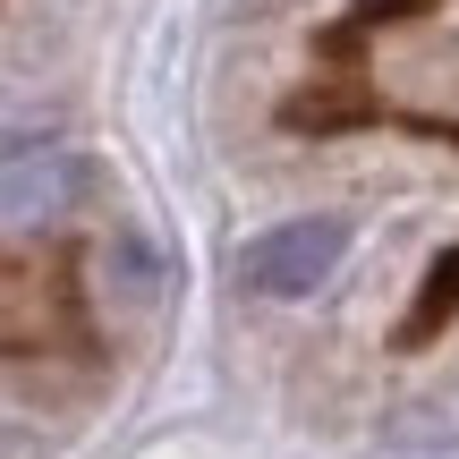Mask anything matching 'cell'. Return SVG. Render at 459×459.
<instances>
[{"mask_svg": "<svg viewBox=\"0 0 459 459\" xmlns=\"http://www.w3.org/2000/svg\"><path fill=\"white\" fill-rule=\"evenodd\" d=\"M349 255V221L341 213H307V221H273L238 247V281L255 298H315Z\"/></svg>", "mask_w": 459, "mask_h": 459, "instance_id": "1", "label": "cell"}, {"mask_svg": "<svg viewBox=\"0 0 459 459\" xmlns=\"http://www.w3.org/2000/svg\"><path fill=\"white\" fill-rule=\"evenodd\" d=\"M85 196V162L68 145H26L0 162V221H60Z\"/></svg>", "mask_w": 459, "mask_h": 459, "instance_id": "2", "label": "cell"}, {"mask_svg": "<svg viewBox=\"0 0 459 459\" xmlns=\"http://www.w3.org/2000/svg\"><path fill=\"white\" fill-rule=\"evenodd\" d=\"M443 307H459V255H434V273H426V307H417V324H409V332H426Z\"/></svg>", "mask_w": 459, "mask_h": 459, "instance_id": "3", "label": "cell"}]
</instances>
